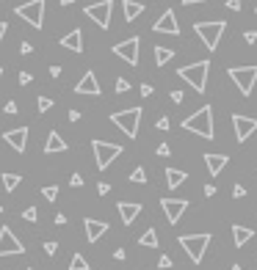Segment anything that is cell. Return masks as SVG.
Listing matches in <instances>:
<instances>
[{
    "label": "cell",
    "mask_w": 257,
    "mask_h": 270,
    "mask_svg": "<svg viewBox=\"0 0 257 270\" xmlns=\"http://www.w3.org/2000/svg\"><path fill=\"white\" fill-rule=\"evenodd\" d=\"M183 130L199 135V138L205 141H213L216 138V127H213V108L210 105H202L196 113H191L188 119L183 121Z\"/></svg>",
    "instance_id": "obj_1"
},
{
    "label": "cell",
    "mask_w": 257,
    "mask_h": 270,
    "mask_svg": "<svg viewBox=\"0 0 257 270\" xmlns=\"http://www.w3.org/2000/svg\"><path fill=\"white\" fill-rule=\"evenodd\" d=\"M208 72H210V61L205 58V61H196V63H188V66L177 69V78H183L196 94H205V89H208Z\"/></svg>",
    "instance_id": "obj_2"
},
{
    "label": "cell",
    "mask_w": 257,
    "mask_h": 270,
    "mask_svg": "<svg viewBox=\"0 0 257 270\" xmlns=\"http://www.w3.org/2000/svg\"><path fill=\"white\" fill-rule=\"evenodd\" d=\"M210 240H213V237H210L208 232H202V234H183V237H180L177 243L183 245V251L188 254V259L199 265V262L205 259V254H208Z\"/></svg>",
    "instance_id": "obj_3"
},
{
    "label": "cell",
    "mask_w": 257,
    "mask_h": 270,
    "mask_svg": "<svg viewBox=\"0 0 257 270\" xmlns=\"http://www.w3.org/2000/svg\"><path fill=\"white\" fill-rule=\"evenodd\" d=\"M224 31H227V22H224V20H216V22H194V33L202 39V44H205L210 52L219 47L221 33H224Z\"/></svg>",
    "instance_id": "obj_4"
},
{
    "label": "cell",
    "mask_w": 257,
    "mask_h": 270,
    "mask_svg": "<svg viewBox=\"0 0 257 270\" xmlns=\"http://www.w3.org/2000/svg\"><path fill=\"white\" fill-rule=\"evenodd\" d=\"M141 108H127V110H119V113H111V121L119 127L127 138H136L138 135V124H141Z\"/></svg>",
    "instance_id": "obj_5"
},
{
    "label": "cell",
    "mask_w": 257,
    "mask_h": 270,
    "mask_svg": "<svg viewBox=\"0 0 257 270\" xmlns=\"http://www.w3.org/2000/svg\"><path fill=\"white\" fill-rule=\"evenodd\" d=\"M227 75L232 78V83L238 86V91H241L243 97H252L254 83H257V66H230Z\"/></svg>",
    "instance_id": "obj_6"
},
{
    "label": "cell",
    "mask_w": 257,
    "mask_h": 270,
    "mask_svg": "<svg viewBox=\"0 0 257 270\" xmlns=\"http://www.w3.org/2000/svg\"><path fill=\"white\" fill-rule=\"evenodd\" d=\"M14 14H17V17H22L28 25L39 31V28L44 25V0H28V3L17 6Z\"/></svg>",
    "instance_id": "obj_7"
},
{
    "label": "cell",
    "mask_w": 257,
    "mask_h": 270,
    "mask_svg": "<svg viewBox=\"0 0 257 270\" xmlns=\"http://www.w3.org/2000/svg\"><path fill=\"white\" fill-rule=\"evenodd\" d=\"M91 149H94V160H97V168H100V171H105V168L122 155V146L108 144V141H91Z\"/></svg>",
    "instance_id": "obj_8"
},
{
    "label": "cell",
    "mask_w": 257,
    "mask_h": 270,
    "mask_svg": "<svg viewBox=\"0 0 257 270\" xmlns=\"http://www.w3.org/2000/svg\"><path fill=\"white\" fill-rule=\"evenodd\" d=\"M111 9H114V0H100V3H91L86 6V17L89 20L97 22V28H102V31H108L111 28Z\"/></svg>",
    "instance_id": "obj_9"
},
{
    "label": "cell",
    "mask_w": 257,
    "mask_h": 270,
    "mask_svg": "<svg viewBox=\"0 0 257 270\" xmlns=\"http://www.w3.org/2000/svg\"><path fill=\"white\" fill-rule=\"evenodd\" d=\"M138 47H141V39L130 36V39H125V42L114 44V55H119L122 61L130 63V66H138Z\"/></svg>",
    "instance_id": "obj_10"
},
{
    "label": "cell",
    "mask_w": 257,
    "mask_h": 270,
    "mask_svg": "<svg viewBox=\"0 0 257 270\" xmlns=\"http://www.w3.org/2000/svg\"><path fill=\"white\" fill-rule=\"evenodd\" d=\"M232 127H235L238 144H246V141L257 132V119H252V116H241V113H232Z\"/></svg>",
    "instance_id": "obj_11"
},
{
    "label": "cell",
    "mask_w": 257,
    "mask_h": 270,
    "mask_svg": "<svg viewBox=\"0 0 257 270\" xmlns=\"http://www.w3.org/2000/svg\"><path fill=\"white\" fill-rule=\"evenodd\" d=\"M17 254H25V245L17 240V234L9 226H3L0 229V256H17Z\"/></svg>",
    "instance_id": "obj_12"
},
{
    "label": "cell",
    "mask_w": 257,
    "mask_h": 270,
    "mask_svg": "<svg viewBox=\"0 0 257 270\" xmlns=\"http://www.w3.org/2000/svg\"><path fill=\"white\" fill-rule=\"evenodd\" d=\"M155 33H166V36H180V22H177V14H174L172 9H166L161 17L155 20L152 25Z\"/></svg>",
    "instance_id": "obj_13"
},
{
    "label": "cell",
    "mask_w": 257,
    "mask_h": 270,
    "mask_svg": "<svg viewBox=\"0 0 257 270\" xmlns=\"http://www.w3.org/2000/svg\"><path fill=\"white\" fill-rule=\"evenodd\" d=\"M161 207H163V213H166L169 224H177V221L183 218V213L188 210V201H185V198H163Z\"/></svg>",
    "instance_id": "obj_14"
},
{
    "label": "cell",
    "mask_w": 257,
    "mask_h": 270,
    "mask_svg": "<svg viewBox=\"0 0 257 270\" xmlns=\"http://www.w3.org/2000/svg\"><path fill=\"white\" fill-rule=\"evenodd\" d=\"M75 94H89V97H100L102 89H100V80H97V75L94 72H86L83 78L78 80V86H75Z\"/></svg>",
    "instance_id": "obj_15"
},
{
    "label": "cell",
    "mask_w": 257,
    "mask_h": 270,
    "mask_svg": "<svg viewBox=\"0 0 257 270\" xmlns=\"http://www.w3.org/2000/svg\"><path fill=\"white\" fill-rule=\"evenodd\" d=\"M3 141L14 152H25V146H28V127H17V130L3 132Z\"/></svg>",
    "instance_id": "obj_16"
},
{
    "label": "cell",
    "mask_w": 257,
    "mask_h": 270,
    "mask_svg": "<svg viewBox=\"0 0 257 270\" xmlns=\"http://www.w3.org/2000/svg\"><path fill=\"white\" fill-rule=\"evenodd\" d=\"M83 229H86V237H89V243H97V240L108 232V224H105V221H97V218H86V221H83Z\"/></svg>",
    "instance_id": "obj_17"
},
{
    "label": "cell",
    "mask_w": 257,
    "mask_h": 270,
    "mask_svg": "<svg viewBox=\"0 0 257 270\" xmlns=\"http://www.w3.org/2000/svg\"><path fill=\"white\" fill-rule=\"evenodd\" d=\"M116 210H119V215H122V224L130 226L133 221L141 215V210H144V207H141L138 201H119V207H116Z\"/></svg>",
    "instance_id": "obj_18"
},
{
    "label": "cell",
    "mask_w": 257,
    "mask_h": 270,
    "mask_svg": "<svg viewBox=\"0 0 257 270\" xmlns=\"http://www.w3.org/2000/svg\"><path fill=\"white\" fill-rule=\"evenodd\" d=\"M61 47L64 50H72V52H83V31L75 28V31H69L67 36H61Z\"/></svg>",
    "instance_id": "obj_19"
},
{
    "label": "cell",
    "mask_w": 257,
    "mask_h": 270,
    "mask_svg": "<svg viewBox=\"0 0 257 270\" xmlns=\"http://www.w3.org/2000/svg\"><path fill=\"white\" fill-rule=\"evenodd\" d=\"M227 163H230V157H227V155H205V166H208L210 177H219V174L224 171Z\"/></svg>",
    "instance_id": "obj_20"
},
{
    "label": "cell",
    "mask_w": 257,
    "mask_h": 270,
    "mask_svg": "<svg viewBox=\"0 0 257 270\" xmlns=\"http://www.w3.org/2000/svg\"><path fill=\"white\" fill-rule=\"evenodd\" d=\"M58 152H67V141L53 130L47 135V141H44V155H58Z\"/></svg>",
    "instance_id": "obj_21"
},
{
    "label": "cell",
    "mask_w": 257,
    "mask_h": 270,
    "mask_svg": "<svg viewBox=\"0 0 257 270\" xmlns=\"http://www.w3.org/2000/svg\"><path fill=\"white\" fill-rule=\"evenodd\" d=\"M252 237H254V229L241 226V224H235V226H232V240H235V245H238V248H243V245H246Z\"/></svg>",
    "instance_id": "obj_22"
},
{
    "label": "cell",
    "mask_w": 257,
    "mask_h": 270,
    "mask_svg": "<svg viewBox=\"0 0 257 270\" xmlns=\"http://www.w3.org/2000/svg\"><path fill=\"white\" fill-rule=\"evenodd\" d=\"M185 179H188L185 171H180V168H166V185L169 187H180Z\"/></svg>",
    "instance_id": "obj_23"
},
{
    "label": "cell",
    "mask_w": 257,
    "mask_h": 270,
    "mask_svg": "<svg viewBox=\"0 0 257 270\" xmlns=\"http://www.w3.org/2000/svg\"><path fill=\"white\" fill-rule=\"evenodd\" d=\"M122 9H125V20H127V22H133L136 17H141L144 3H133V0H125V3H122Z\"/></svg>",
    "instance_id": "obj_24"
},
{
    "label": "cell",
    "mask_w": 257,
    "mask_h": 270,
    "mask_svg": "<svg viewBox=\"0 0 257 270\" xmlns=\"http://www.w3.org/2000/svg\"><path fill=\"white\" fill-rule=\"evenodd\" d=\"M172 58H174V50H169V47H155V66H166Z\"/></svg>",
    "instance_id": "obj_25"
},
{
    "label": "cell",
    "mask_w": 257,
    "mask_h": 270,
    "mask_svg": "<svg viewBox=\"0 0 257 270\" xmlns=\"http://www.w3.org/2000/svg\"><path fill=\"white\" fill-rule=\"evenodd\" d=\"M138 245H144V248H158V232L155 229H147V232L138 237Z\"/></svg>",
    "instance_id": "obj_26"
},
{
    "label": "cell",
    "mask_w": 257,
    "mask_h": 270,
    "mask_svg": "<svg viewBox=\"0 0 257 270\" xmlns=\"http://www.w3.org/2000/svg\"><path fill=\"white\" fill-rule=\"evenodd\" d=\"M0 179H3V187H6L9 193H14V190H17V185L22 182V177H20V174H3Z\"/></svg>",
    "instance_id": "obj_27"
},
{
    "label": "cell",
    "mask_w": 257,
    "mask_h": 270,
    "mask_svg": "<svg viewBox=\"0 0 257 270\" xmlns=\"http://www.w3.org/2000/svg\"><path fill=\"white\" fill-rule=\"evenodd\" d=\"M67 270H89V262H86V256H83V254H75Z\"/></svg>",
    "instance_id": "obj_28"
},
{
    "label": "cell",
    "mask_w": 257,
    "mask_h": 270,
    "mask_svg": "<svg viewBox=\"0 0 257 270\" xmlns=\"http://www.w3.org/2000/svg\"><path fill=\"white\" fill-rule=\"evenodd\" d=\"M130 182H136V185H144L147 182V171H144V166H136L130 171Z\"/></svg>",
    "instance_id": "obj_29"
},
{
    "label": "cell",
    "mask_w": 257,
    "mask_h": 270,
    "mask_svg": "<svg viewBox=\"0 0 257 270\" xmlns=\"http://www.w3.org/2000/svg\"><path fill=\"white\" fill-rule=\"evenodd\" d=\"M42 193H44V198H47V201H56V198H58V185L42 187Z\"/></svg>",
    "instance_id": "obj_30"
},
{
    "label": "cell",
    "mask_w": 257,
    "mask_h": 270,
    "mask_svg": "<svg viewBox=\"0 0 257 270\" xmlns=\"http://www.w3.org/2000/svg\"><path fill=\"white\" fill-rule=\"evenodd\" d=\"M22 218L28 221V224H33V221L39 218V213H36V207H28V210H22Z\"/></svg>",
    "instance_id": "obj_31"
},
{
    "label": "cell",
    "mask_w": 257,
    "mask_h": 270,
    "mask_svg": "<svg viewBox=\"0 0 257 270\" xmlns=\"http://www.w3.org/2000/svg\"><path fill=\"white\" fill-rule=\"evenodd\" d=\"M36 108H39V110H42V113H44V110H50V108H53V99H50V97H39Z\"/></svg>",
    "instance_id": "obj_32"
},
{
    "label": "cell",
    "mask_w": 257,
    "mask_h": 270,
    "mask_svg": "<svg viewBox=\"0 0 257 270\" xmlns=\"http://www.w3.org/2000/svg\"><path fill=\"white\" fill-rule=\"evenodd\" d=\"M155 127H158V130H163V132H166L169 127H172V119H169V116H161V119L155 121Z\"/></svg>",
    "instance_id": "obj_33"
},
{
    "label": "cell",
    "mask_w": 257,
    "mask_h": 270,
    "mask_svg": "<svg viewBox=\"0 0 257 270\" xmlns=\"http://www.w3.org/2000/svg\"><path fill=\"white\" fill-rule=\"evenodd\" d=\"M169 99H172V102H174V105H180V102H183V99H185V94H183V91H180V89H174L172 94H169Z\"/></svg>",
    "instance_id": "obj_34"
},
{
    "label": "cell",
    "mask_w": 257,
    "mask_h": 270,
    "mask_svg": "<svg viewBox=\"0 0 257 270\" xmlns=\"http://www.w3.org/2000/svg\"><path fill=\"white\" fill-rule=\"evenodd\" d=\"M56 251H58V243H56V240H47V243H44V254L53 256Z\"/></svg>",
    "instance_id": "obj_35"
},
{
    "label": "cell",
    "mask_w": 257,
    "mask_h": 270,
    "mask_svg": "<svg viewBox=\"0 0 257 270\" xmlns=\"http://www.w3.org/2000/svg\"><path fill=\"white\" fill-rule=\"evenodd\" d=\"M127 89H130V83H127L125 78H119V80H116V94H125Z\"/></svg>",
    "instance_id": "obj_36"
},
{
    "label": "cell",
    "mask_w": 257,
    "mask_h": 270,
    "mask_svg": "<svg viewBox=\"0 0 257 270\" xmlns=\"http://www.w3.org/2000/svg\"><path fill=\"white\" fill-rule=\"evenodd\" d=\"M17 80H20V86H28L33 80V75L31 72H20V75H17Z\"/></svg>",
    "instance_id": "obj_37"
},
{
    "label": "cell",
    "mask_w": 257,
    "mask_h": 270,
    "mask_svg": "<svg viewBox=\"0 0 257 270\" xmlns=\"http://www.w3.org/2000/svg\"><path fill=\"white\" fill-rule=\"evenodd\" d=\"M243 196H246V187H243V185L232 187V198H243Z\"/></svg>",
    "instance_id": "obj_38"
},
{
    "label": "cell",
    "mask_w": 257,
    "mask_h": 270,
    "mask_svg": "<svg viewBox=\"0 0 257 270\" xmlns=\"http://www.w3.org/2000/svg\"><path fill=\"white\" fill-rule=\"evenodd\" d=\"M69 185H72V187H80V185H83V177H80V174H72V177H69Z\"/></svg>",
    "instance_id": "obj_39"
},
{
    "label": "cell",
    "mask_w": 257,
    "mask_h": 270,
    "mask_svg": "<svg viewBox=\"0 0 257 270\" xmlns=\"http://www.w3.org/2000/svg\"><path fill=\"white\" fill-rule=\"evenodd\" d=\"M243 39H246V44H254L257 42V31H246V33H243Z\"/></svg>",
    "instance_id": "obj_40"
},
{
    "label": "cell",
    "mask_w": 257,
    "mask_h": 270,
    "mask_svg": "<svg viewBox=\"0 0 257 270\" xmlns=\"http://www.w3.org/2000/svg\"><path fill=\"white\" fill-rule=\"evenodd\" d=\"M158 155H161V157H169V155H172V149H169V144H161V146H158Z\"/></svg>",
    "instance_id": "obj_41"
},
{
    "label": "cell",
    "mask_w": 257,
    "mask_h": 270,
    "mask_svg": "<svg viewBox=\"0 0 257 270\" xmlns=\"http://www.w3.org/2000/svg\"><path fill=\"white\" fill-rule=\"evenodd\" d=\"M20 52H25V55H31V52H33V44H31V42H22V44H20Z\"/></svg>",
    "instance_id": "obj_42"
},
{
    "label": "cell",
    "mask_w": 257,
    "mask_h": 270,
    "mask_svg": "<svg viewBox=\"0 0 257 270\" xmlns=\"http://www.w3.org/2000/svg\"><path fill=\"white\" fill-rule=\"evenodd\" d=\"M108 190H111V185H108V182H100V185H97V193H100V196H105Z\"/></svg>",
    "instance_id": "obj_43"
},
{
    "label": "cell",
    "mask_w": 257,
    "mask_h": 270,
    "mask_svg": "<svg viewBox=\"0 0 257 270\" xmlns=\"http://www.w3.org/2000/svg\"><path fill=\"white\" fill-rule=\"evenodd\" d=\"M227 9H232V11H241V0H227Z\"/></svg>",
    "instance_id": "obj_44"
},
{
    "label": "cell",
    "mask_w": 257,
    "mask_h": 270,
    "mask_svg": "<svg viewBox=\"0 0 257 270\" xmlns=\"http://www.w3.org/2000/svg\"><path fill=\"white\" fill-rule=\"evenodd\" d=\"M141 97H152V86H149V83L141 86Z\"/></svg>",
    "instance_id": "obj_45"
},
{
    "label": "cell",
    "mask_w": 257,
    "mask_h": 270,
    "mask_svg": "<svg viewBox=\"0 0 257 270\" xmlns=\"http://www.w3.org/2000/svg\"><path fill=\"white\" fill-rule=\"evenodd\" d=\"M158 265H161L163 270H169V267H172V259H169V256H161V262H158Z\"/></svg>",
    "instance_id": "obj_46"
},
{
    "label": "cell",
    "mask_w": 257,
    "mask_h": 270,
    "mask_svg": "<svg viewBox=\"0 0 257 270\" xmlns=\"http://www.w3.org/2000/svg\"><path fill=\"white\" fill-rule=\"evenodd\" d=\"M3 110H6L9 116H11V113H17V102H6V108H3Z\"/></svg>",
    "instance_id": "obj_47"
},
{
    "label": "cell",
    "mask_w": 257,
    "mask_h": 270,
    "mask_svg": "<svg viewBox=\"0 0 257 270\" xmlns=\"http://www.w3.org/2000/svg\"><path fill=\"white\" fill-rule=\"evenodd\" d=\"M125 256H127V254H125V248H116V251H114V259H119V262H122Z\"/></svg>",
    "instance_id": "obj_48"
},
{
    "label": "cell",
    "mask_w": 257,
    "mask_h": 270,
    "mask_svg": "<svg viewBox=\"0 0 257 270\" xmlns=\"http://www.w3.org/2000/svg\"><path fill=\"white\" fill-rule=\"evenodd\" d=\"M205 196H208V198L216 196V185H205Z\"/></svg>",
    "instance_id": "obj_49"
},
{
    "label": "cell",
    "mask_w": 257,
    "mask_h": 270,
    "mask_svg": "<svg viewBox=\"0 0 257 270\" xmlns=\"http://www.w3.org/2000/svg\"><path fill=\"white\" fill-rule=\"evenodd\" d=\"M6 31H9V22H0V42H3V36H6Z\"/></svg>",
    "instance_id": "obj_50"
},
{
    "label": "cell",
    "mask_w": 257,
    "mask_h": 270,
    "mask_svg": "<svg viewBox=\"0 0 257 270\" xmlns=\"http://www.w3.org/2000/svg\"><path fill=\"white\" fill-rule=\"evenodd\" d=\"M56 224H58V226H64V224H67V215L58 213V215H56Z\"/></svg>",
    "instance_id": "obj_51"
},
{
    "label": "cell",
    "mask_w": 257,
    "mask_h": 270,
    "mask_svg": "<svg viewBox=\"0 0 257 270\" xmlns=\"http://www.w3.org/2000/svg\"><path fill=\"white\" fill-rule=\"evenodd\" d=\"M61 75V66H50V78H58Z\"/></svg>",
    "instance_id": "obj_52"
},
{
    "label": "cell",
    "mask_w": 257,
    "mask_h": 270,
    "mask_svg": "<svg viewBox=\"0 0 257 270\" xmlns=\"http://www.w3.org/2000/svg\"><path fill=\"white\" fill-rule=\"evenodd\" d=\"M194 3H205V0H183V6H194Z\"/></svg>",
    "instance_id": "obj_53"
},
{
    "label": "cell",
    "mask_w": 257,
    "mask_h": 270,
    "mask_svg": "<svg viewBox=\"0 0 257 270\" xmlns=\"http://www.w3.org/2000/svg\"><path fill=\"white\" fill-rule=\"evenodd\" d=\"M75 3V0H61V6H72Z\"/></svg>",
    "instance_id": "obj_54"
},
{
    "label": "cell",
    "mask_w": 257,
    "mask_h": 270,
    "mask_svg": "<svg viewBox=\"0 0 257 270\" xmlns=\"http://www.w3.org/2000/svg\"><path fill=\"white\" fill-rule=\"evenodd\" d=\"M230 270H243V267H241V265H232V267H230Z\"/></svg>",
    "instance_id": "obj_55"
},
{
    "label": "cell",
    "mask_w": 257,
    "mask_h": 270,
    "mask_svg": "<svg viewBox=\"0 0 257 270\" xmlns=\"http://www.w3.org/2000/svg\"><path fill=\"white\" fill-rule=\"evenodd\" d=\"M0 80H3V69H0Z\"/></svg>",
    "instance_id": "obj_56"
},
{
    "label": "cell",
    "mask_w": 257,
    "mask_h": 270,
    "mask_svg": "<svg viewBox=\"0 0 257 270\" xmlns=\"http://www.w3.org/2000/svg\"><path fill=\"white\" fill-rule=\"evenodd\" d=\"M0 213H3V204H0Z\"/></svg>",
    "instance_id": "obj_57"
},
{
    "label": "cell",
    "mask_w": 257,
    "mask_h": 270,
    "mask_svg": "<svg viewBox=\"0 0 257 270\" xmlns=\"http://www.w3.org/2000/svg\"><path fill=\"white\" fill-rule=\"evenodd\" d=\"M254 14H257V6H254Z\"/></svg>",
    "instance_id": "obj_58"
},
{
    "label": "cell",
    "mask_w": 257,
    "mask_h": 270,
    "mask_svg": "<svg viewBox=\"0 0 257 270\" xmlns=\"http://www.w3.org/2000/svg\"><path fill=\"white\" fill-rule=\"evenodd\" d=\"M28 270H33V267H28Z\"/></svg>",
    "instance_id": "obj_59"
}]
</instances>
